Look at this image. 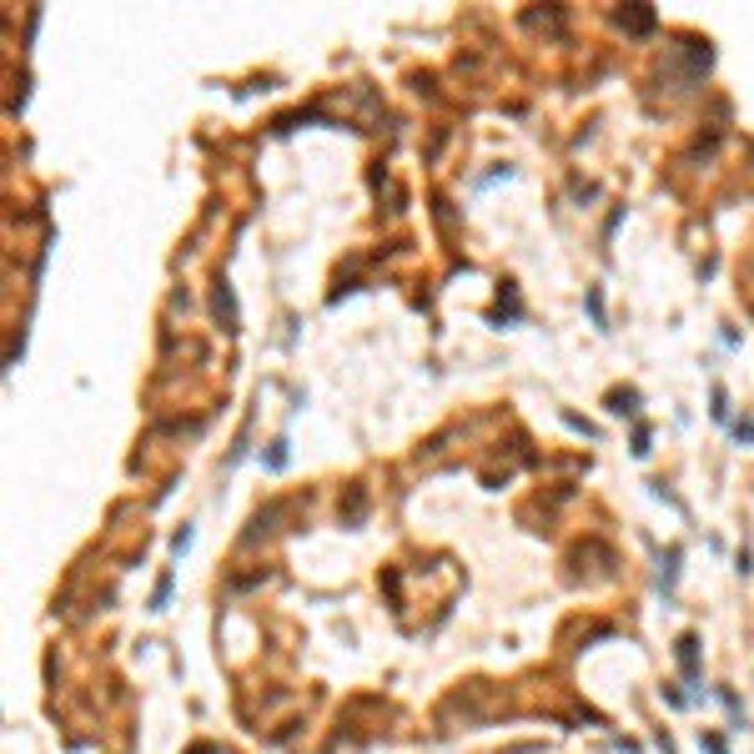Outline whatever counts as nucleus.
<instances>
[{"instance_id":"obj_2","label":"nucleus","mask_w":754,"mask_h":754,"mask_svg":"<svg viewBox=\"0 0 754 754\" xmlns=\"http://www.w3.org/2000/svg\"><path fill=\"white\" fill-rule=\"evenodd\" d=\"M704 749H709V754H724V744H719L714 735H704Z\"/></svg>"},{"instance_id":"obj_1","label":"nucleus","mask_w":754,"mask_h":754,"mask_svg":"<svg viewBox=\"0 0 754 754\" xmlns=\"http://www.w3.org/2000/svg\"><path fill=\"white\" fill-rule=\"evenodd\" d=\"M618 26H629V31H649V26H654V10H649V6L623 10V15H618Z\"/></svg>"}]
</instances>
